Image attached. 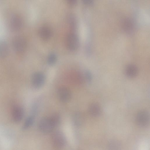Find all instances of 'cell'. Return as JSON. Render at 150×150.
<instances>
[{
	"label": "cell",
	"mask_w": 150,
	"mask_h": 150,
	"mask_svg": "<svg viewBox=\"0 0 150 150\" xmlns=\"http://www.w3.org/2000/svg\"><path fill=\"white\" fill-rule=\"evenodd\" d=\"M38 127L40 130L44 133L52 132L55 127L50 117H44L39 121Z\"/></svg>",
	"instance_id": "cell-1"
},
{
	"label": "cell",
	"mask_w": 150,
	"mask_h": 150,
	"mask_svg": "<svg viewBox=\"0 0 150 150\" xmlns=\"http://www.w3.org/2000/svg\"><path fill=\"white\" fill-rule=\"evenodd\" d=\"M52 139L53 145L57 148L63 147L66 142L64 134L60 131H56L53 133L52 135Z\"/></svg>",
	"instance_id": "cell-2"
},
{
	"label": "cell",
	"mask_w": 150,
	"mask_h": 150,
	"mask_svg": "<svg viewBox=\"0 0 150 150\" xmlns=\"http://www.w3.org/2000/svg\"><path fill=\"white\" fill-rule=\"evenodd\" d=\"M149 114L146 110L139 111L136 117V122L139 126L142 127H147L149 122Z\"/></svg>",
	"instance_id": "cell-3"
},
{
	"label": "cell",
	"mask_w": 150,
	"mask_h": 150,
	"mask_svg": "<svg viewBox=\"0 0 150 150\" xmlns=\"http://www.w3.org/2000/svg\"><path fill=\"white\" fill-rule=\"evenodd\" d=\"M66 43L67 47L71 51L76 50L79 45V38L74 33H70L68 35Z\"/></svg>",
	"instance_id": "cell-4"
},
{
	"label": "cell",
	"mask_w": 150,
	"mask_h": 150,
	"mask_svg": "<svg viewBox=\"0 0 150 150\" xmlns=\"http://www.w3.org/2000/svg\"><path fill=\"white\" fill-rule=\"evenodd\" d=\"M13 45L14 50L16 52H21L25 50L27 42L25 39L23 37L17 36L14 39Z\"/></svg>",
	"instance_id": "cell-5"
},
{
	"label": "cell",
	"mask_w": 150,
	"mask_h": 150,
	"mask_svg": "<svg viewBox=\"0 0 150 150\" xmlns=\"http://www.w3.org/2000/svg\"><path fill=\"white\" fill-rule=\"evenodd\" d=\"M45 81V77L42 73L37 72L33 75L32 82L33 86L35 88H38L42 87Z\"/></svg>",
	"instance_id": "cell-6"
},
{
	"label": "cell",
	"mask_w": 150,
	"mask_h": 150,
	"mask_svg": "<svg viewBox=\"0 0 150 150\" xmlns=\"http://www.w3.org/2000/svg\"><path fill=\"white\" fill-rule=\"evenodd\" d=\"M57 94L60 100L64 103L69 101L70 100L71 96L70 91L65 87L59 88L58 90Z\"/></svg>",
	"instance_id": "cell-7"
},
{
	"label": "cell",
	"mask_w": 150,
	"mask_h": 150,
	"mask_svg": "<svg viewBox=\"0 0 150 150\" xmlns=\"http://www.w3.org/2000/svg\"><path fill=\"white\" fill-rule=\"evenodd\" d=\"M23 25L22 20L19 16L14 15L11 17L10 23L11 29L14 31L20 30Z\"/></svg>",
	"instance_id": "cell-8"
},
{
	"label": "cell",
	"mask_w": 150,
	"mask_h": 150,
	"mask_svg": "<svg viewBox=\"0 0 150 150\" xmlns=\"http://www.w3.org/2000/svg\"><path fill=\"white\" fill-rule=\"evenodd\" d=\"M121 26L124 31L128 33L132 32L134 28V25L133 21L129 18H125L122 20Z\"/></svg>",
	"instance_id": "cell-9"
},
{
	"label": "cell",
	"mask_w": 150,
	"mask_h": 150,
	"mask_svg": "<svg viewBox=\"0 0 150 150\" xmlns=\"http://www.w3.org/2000/svg\"><path fill=\"white\" fill-rule=\"evenodd\" d=\"M12 117L14 121L18 122L22 119L24 112L22 108L19 106L14 107L12 110Z\"/></svg>",
	"instance_id": "cell-10"
},
{
	"label": "cell",
	"mask_w": 150,
	"mask_h": 150,
	"mask_svg": "<svg viewBox=\"0 0 150 150\" xmlns=\"http://www.w3.org/2000/svg\"><path fill=\"white\" fill-rule=\"evenodd\" d=\"M39 34L42 39L44 40H47L50 38L52 35V32L49 28L43 26L39 29Z\"/></svg>",
	"instance_id": "cell-11"
},
{
	"label": "cell",
	"mask_w": 150,
	"mask_h": 150,
	"mask_svg": "<svg viewBox=\"0 0 150 150\" xmlns=\"http://www.w3.org/2000/svg\"><path fill=\"white\" fill-rule=\"evenodd\" d=\"M125 71L126 75L129 78H133L135 77L138 73L137 67L133 64L127 65L125 68Z\"/></svg>",
	"instance_id": "cell-12"
},
{
	"label": "cell",
	"mask_w": 150,
	"mask_h": 150,
	"mask_svg": "<svg viewBox=\"0 0 150 150\" xmlns=\"http://www.w3.org/2000/svg\"><path fill=\"white\" fill-rule=\"evenodd\" d=\"M89 114L94 117L99 116L101 114V110L99 105L96 103L91 104L88 108Z\"/></svg>",
	"instance_id": "cell-13"
},
{
	"label": "cell",
	"mask_w": 150,
	"mask_h": 150,
	"mask_svg": "<svg viewBox=\"0 0 150 150\" xmlns=\"http://www.w3.org/2000/svg\"><path fill=\"white\" fill-rule=\"evenodd\" d=\"M8 52V48L7 43L4 41L0 42V57H6Z\"/></svg>",
	"instance_id": "cell-14"
},
{
	"label": "cell",
	"mask_w": 150,
	"mask_h": 150,
	"mask_svg": "<svg viewBox=\"0 0 150 150\" xmlns=\"http://www.w3.org/2000/svg\"><path fill=\"white\" fill-rule=\"evenodd\" d=\"M121 147V143L119 141L116 140H111L108 144V148L110 149H119Z\"/></svg>",
	"instance_id": "cell-15"
},
{
	"label": "cell",
	"mask_w": 150,
	"mask_h": 150,
	"mask_svg": "<svg viewBox=\"0 0 150 150\" xmlns=\"http://www.w3.org/2000/svg\"><path fill=\"white\" fill-rule=\"evenodd\" d=\"M74 124L77 126L81 125L83 123L84 118L80 112L76 113L73 117Z\"/></svg>",
	"instance_id": "cell-16"
},
{
	"label": "cell",
	"mask_w": 150,
	"mask_h": 150,
	"mask_svg": "<svg viewBox=\"0 0 150 150\" xmlns=\"http://www.w3.org/2000/svg\"><path fill=\"white\" fill-rule=\"evenodd\" d=\"M34 118L33 116H30L26 119L23 126V129H26L32 126L33 123Z\"/></svg>",
	"instance_id": "cell-17"
},
{
	"label": "cell",
	"mask_w": 150,
	"mask_h": 150,
	"mask_svg": "<svg viewBox=\"0 0 150 150\" xmlns=\"http://www.w3.org/2000/svg\"><path fill=\"white\" fill-rule=\"evenodd\" d=\"M50 117L55 127L58 125L61 121L60 116L58 114L54 113Z\"/></svg>",
	"instance_id": "cell-18"
},
{
	"label": "cell",
	"mask_w": 150,
	"mask_h": 150,
	"mask_svg": "<svg viewBox=\"0 0 150 150\" xmlns=\"http://www.w3.org/2000/svg\"><path fill=\"white\" fill-rule=\"evenodd\" d=\"M57 56L54 53H51L48 56L47 62L48 64L52 65L54 64L57 61Z\"/></svg>",
	"instance_id": "cell-19"
},
{
	"label": "cell",
	"mask_w": 150,
	"mask_h": 150,
	"mask_svg": "<svg viewBox=\"0 0 150 150\" xmlns=\"http://www.w3.org/2000/svg\"><path fill=\"white\" fill-rule=\"evenodd\" d=\"M68 21L70 25L73 28L75 27L76 25V21L75 17L72 15L68 16Z\"/></svg>",
	"instance_id": "cell-20"
},
{
	"label": "cell",
	"mask_w": 150,
	"mask_h": 150,
	"mask_svg": "<svg viewBox=\"0 0 150 150\" xmlns=\"http://www.w3.org/2000/svg\"><path fill=\"white\" fill-rule=\"evenodd\" d=\"M85 78L86 81L90 82L92 79V76L91 73L88 71H86L85 73Z\"/></svg>",
	"instance_id": "cell-21"
},
{
	"label": "cell",
	"mask_w": 150,
	"mask_h": 150,
	"mask_svg": "<svg viewBox=\"0 0 150 150\" xmlns=\"http://www.w3.org/2000/svg\"><path fill=\"white\" fill-rule=\"evenodd\" d=\"M68 3L71 5H74L77 2V0H67Z\"/></svg>",
	"instance_id": "cell-22"
},
{
	"label": "cell",
	"mask_w": 150,
	"mask_h": 150,
	"mask_svg": "<svg viewBox=\"0 0 150 150\" xmlns=\"http://www.w3.org/2000/svg\"><path fill=\"white\" fill-rule=\"evenodd\" d=\"M83 2L86 5H90L93 3L94 0H82Z\"/></svg>",
	"instance_id": "cell-23"
}]
</instances>
